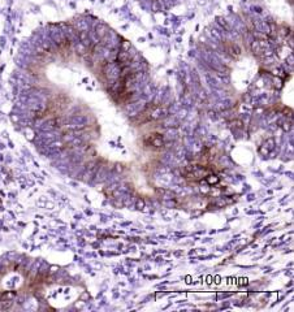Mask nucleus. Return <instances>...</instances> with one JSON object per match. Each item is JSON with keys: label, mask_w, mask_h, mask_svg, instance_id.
<instances>
[{"label": "nucleus", "mask_w": 294, "mask_h": 312, "mask_svg": "<svg viewBox=\"0 0 294 312\" xmlns=\"http://www.w3.org/2000/svg\"><path fill=\"white\" fill-rule=\"evenodd\" d=\"M151 146H154V147H161L163 146V139H161V137L160 135H157V134H155L154 137L151 135V143H150Z\"/></svg>", "instance_id": "obj_1"}, {"label": "nucleus", "mask_w": 294, "mask_h": 312, "mask_svg": "<svg viewBox=\"0 0 294 312\" xmlns=\"http://www.w3.org/2000/svg\"><path fill=\"white\" fill-rule=\"evenodd\" d=\"M206 182L207 183H210V185H215V183H217L219 182V177H216V176H207L206 177Z\"/></svg>", "instance_id": "obj_2"}, {"label": "nucleus", "mask_w": 294, "mask_h": 312, "mask_svg": "<svg viewBox=\"0 0 294 312\" xmlns=\"http://www.w3.org/2000/svg\"><path fill=\"white\" fill-rule=\"evenodd\" d=\"M143 207H145V202L142 199H138L137 200V208H138V210H142Z\"/></svg>", "instance_id": "obj_3"}]
</instances>
